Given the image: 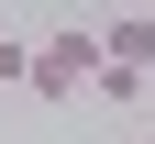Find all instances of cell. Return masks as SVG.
<instances>
[{
    "label": "cell",
    "mask_w": 155,
    "mask_h": 144,
    "mask_svg": "<svg viewBox=\"0 0 155 144\" xmlns=\"http://www.w3.org/2000/svg\"><path fill=\"white\" fill-rule=\"evenodd\" d=\"M100 78H111V45H100V22H67V33H45V45H33V78L22 89L33 100H100Z\"/></svg>",
    "instance_id": "obj_1"
},
{
    "label": "cell",
    "mask_w": 155,
    "mask_h": 144,
    "mask_svg": "<svg viewBox=\"0 0 155 144\" xmlns=\"http://www.w3.org/2000/svg\"><path fill=\"white\" fill-rule=\"evenodd\" d=\"M100 45H111V67L155 78V11H122V22H100Z\"/></svg>",
    "instance_id": "obj_2"
},
{
    "label": "cell",
    "mask_w": 155,
    "mask_h": 144,
    "mask_svg": "<svg viewBox=\"0 0 155 144\" xmlns=\"http://www.w3.org/2000/svg\"><path fill=\"white\" fill-rule=\"evenodd\" d=\"M100 100H111V111H144V100H155V78H133V67H111V78H100Z\"/></svg>",
    "instance_id": "obj_3"
},
{
    "label": "cell",
    "mask_w": 155,
    "mask_h": 144,
    "mask_svg": "<svg viewBox=\"0 0 155 144\" xmlns=\"http://www.w3.org/2000/svg\"><path fill=\"white\" fill-rule=\"evenodd\" d=\"M22 78H33V45H22V33H0V89H22Z\"/></svg>",
    "instance_id": "obj_4"
},
{
    "label": "cell",
    "mask_w": 155,
    "mask_h": 144,
    "mask_svg": "<svg viewBox=\"0 0 155 144\" xmlns=\"http://www.w3.org/2000/svg\"><path fill=\"white\" fill-rule=\"evenodd\" d=\"M144 144H155V133H144Z\"/></svg>",
    "instance_id": "obj_5"
}]
</instances>
